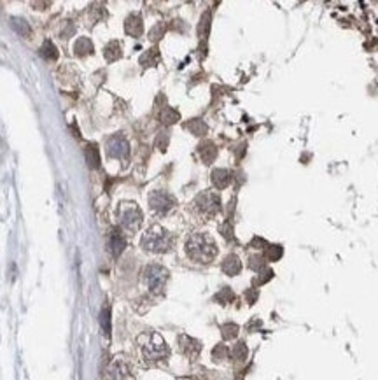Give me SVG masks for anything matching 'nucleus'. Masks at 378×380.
<instances>
[{
    "label": "nucleus",
    "mask_w": 378,
    "mask_h": 380,
    "mask_svg": "<svg viewBox=\"0 0 378 380\" xmlns=\"http://www.w3.org/2000/svg\"><path fill=\"white\" fill-rule=\"evenodd\" d=\"M263 258H259V256H256V258H250V266L252 268H261L263 266Z\"/></svg>",
    "instance_id": "obj_29"
},
{
    "label": "nucleus",
    "mask_w": 378,
    "mask_h": 380,
    "mask_svg": "<svg viewBox=\"0 0 378 380\" xmlns=\"http://www.w3.org/2000/svg\"><path fill=\"white\" fill-rule=\"evenodd\" d=\"M118 219H119V226H121L125 232L135 233L142 226L144 214H142V210L138 208V205L132 202H125L119 205L118 208Z\"/></svg>",
    "instance_id": "obj_4"
},
{
    "label": "nucleus",
    "mask_w": 378,
    "mask_h": 380,
    "mask_svg": "<svg viewBox=\"0 0 378 380\" xmlns=\"http://www.w3.org/2000/svg\"><path fill=\"white\" fill-rule=\"evenodd\" d=\"M198 151H200V156H201V159H203L205 163H212L215 159V156H217V149L212 142H203Z\"/></svg>",
    "instance_id": "obj_17"
},
{
    "label": "nucleus",
    "mask_w": 378,
    "mask_h": 380,
    "mask_svg": "<svg viewBox=\"0 0 378 380\" xmlns=\"http://www.w3.org/2000/svg\"><path fill=\"white\" fill-rule=\"evenodd\" d=\"M144 281L152 294H161L165 289V284H167L168 281V270L163 268L161 264H156V263L149 264L144 272Z\"/></svg>",
    "instance_id": "obj_6"
},
{
    "label": "nucleus",
    "mask_w": 378,
    "mask_h": 380,
    "mask_svg": "<svg viewBox=\"0 0 378 380\" xmlns=\"http://www.w3.org/2000/svg\"><path fill=\"white\" fill-rule=\"evenodd\" d=\"M231 181H233V177H231V172L226 169H215L214 172H212V182H214V186L217 189H224L228 188V186L231 184Z\"/></svg>",
    "instance_id": "obj_10"
},
{
    "label": "nucleus",
    "mask_w": 378,
    "mask_h": 380,
    "mask_svg": "<svg viewBox=\"0 0 378 380\" xmlns=\"http://www.w3.org/2000/svg\"><path fill=\"white\" fill-rule=\"evenodd\" d=\"M179 342H181V349L184 354H188L189 357H194L198 352H200V344H198L196 340H193V338L186 337V335H182L181 338H179Z\"/></svg>",
    "instance_id": "obj_13"
},
{
    "label": "nucleus",
    "mask_w": 378,
    "mask_h": 380,
    "mask_svg": "<svg viewBox=\"0 0 378 380\" xmlns=\"http://www.w3.org/2000/svg\"><path fill=\"white\" fill-rule=\"evenodd\" d=\"M247 356V349H245V344H237V347L233 349V357L238 361H243Z\"/></svg>",
    "instance_id": "obj_26"
},
{
    "label": "nucleus",
    "mask_w": 378,
    "mask_h": 380,
    "mask_svg": "<svg viewBox=\"0 0 378 380\" xmlns=\"http://www.w3.org/2000/svg\"><path fill=\"white\" fill-rule=\"evenodd\" d=\"M149 207L154 214L165 215L175 207V198L167 191H152L149 195Z\"/></svg>",
    "instance_id": "obj_7"
},
{
    "label": "nucleus",
    "mask_w": 378,
    "mask_h": 380,
    "mask_svg": "<svg viewBox=\"0 0 378 380\" xmlns=\"http://www.w3.org/2000/svg\"><path fill=\"white\" fill-rule=\"evenodd\" d=\"M93 53V44L89 39L86 37H81L79 40L76 42V55L77 57H88V55Z\"/></svg>",
    "instance_id": "obj_19"
},
{
    "label": "nucleus",
    "mask_w": 378,
    "mask_h": 380,
    "mask_svg": "<svg viewBox=\"0 0 378 380\" xmlns=\"http://www.w3.org/2000/svg\"><path fill=\"white\" fill-rule=\"evenodd\" d=\"M217 300H221V301H230V300H233V293H231L230 289H224V291H221L219 294H217Z\"/></svg>",
    "instance_id": "obj_28"
},
{
    "label": "nucleus",
    "mask_w": 378,
    "mask_h": 380,
    "mask_svg": "<svg viewBox=\"0 0 378 380\" xmlns=\"http://www.w3.org/2000/svg\"><path fill=\"white\" fill-rule=\"evenodd\" d=\"M126 377H130V371L125 361H119V359L112 361L111 366H109L105 371V380H125Z\"/></svg>",
    "instance_id": "obj_9"
},
{
    "label": "nucleus",
    "mask_w": 378,
    "mask_h": 380,
    "mask_svg": "<svg viewBox=\"0 0 378 380\" xmlns=\"http://www.w3.org/2000/svg\"><path fill=\"white\" fill-rule=\"evenodd\" d=\"M193 205L196 214H200L203 219H210L221 210V196L214 191H203L194 198Z\"/></svg>",
    "instance_id": "obj_5"
},
{
    "label": "nucleus",
    "mask_w": 378,
    "mask_h": 380,
    "mask_svg": "<svg viewBox=\"0 0 378 380\" xmlns=\"http://www.w3.org/2000/svg\"><path fill=\"white\" fill-rule=\"evenodd\" d=\"M161 121L163 123H167V125H172V123H175V121H179V113L175 109H170V107H165V111L161 113Z\"/></svg>",
    "instance_id": "obj_22"
},
{
    "label": "nucleus",
    "mask_w": 378,
    "mask_h": 380,
    "mask_svg": "<svg viewBox=\"0 0 378 380\" xmlns=\"http://www.w3.org/2000/svg\"><path fill=\"white\" fill-rule=\"evenodd\" d=\"M184 380H189V378H184Z\"/></svg>",
    "instance_id": "obj_30"
},
{
    "label": "nucleus",
    "mask_w": 378,
    "mask_h": 380,
    "mask_svg": "<svg viewBox=\"0 0 378 380\" xmlns=\"http://www.w3.org/2000/svg\"><path fill=\"white\" fill-rule=\"evenodd\" d=\"M188 128L193 133H196V135H203V133L207 132V126H205L203 123L200 121V119H193V121H191L189 125H188Z\"/></svg>",
    "instance_id": "obj_23"
},
{
    "label": "nucleus",
    "mask_w": 378,
    "mask_h": 380,
    "mask_svg": "<svg viewBox=\"0 0 378 380\" xmlns=\"http://www.w3.org/2000/svg\"><path fill=\"white\" fill-rule=\"evenodd\" d=\"M159 62V53H158V49H149L147 53L144 55V57L140 58V63L144 67H152V65H156V63Z\"/></svg>",
    "instance_id": "obj_21"
},
{
    "label": "nucleus",
    "mask_w": 378,
    "mask_h": 380,
    "mask_svg": "<svg viewBox=\"0 0 378 380\" xmlns=\"http://www.w3.org/2000/svg\"><path fill=\"white\" fill-rule=\"evenodd\" d=\"M11 27H13L14 32L18 33V35L21 37H32V28H30V25L27 23V20H23V18H11Z\"/></svg>",
    "instance_id": "obj_14"
},
{
    "label": "nucleus",
    "mask_w": 378,
    "mask_h": 380,
    "mask_svg": "<svg viewBox=\"0 0 378 380\" xmlns=\"http://www.w3.org/2000/svg\"><path fill=\"white\" fill-rule=\"evenodd\" d=\"M107 154L111 156V158L128 159V156H130V146H128V142H126L125 137H121V135L112 137V139L107 142Z\"/></svg>",
    "instance_id": "obj_8"
},
{
    "label": "nucleus",
    "mask_w": 378,
    "mask_h": 380,
    "mask_svg": "<svg viewBox=\"0 0 378 380\" xmlns=\"http://www.w3.org/2000/svg\"><path fill=\"white\" fill-rule=\"evenodd\" d=\"M172 244H174V238L172 235L159 225H154L144 233L142 237L140 245L145 249L147 252H156V254H161V252H167L172 249Z\"/></svg>",
    "instance_id": "obj_2"
},
{
    "label": "nucleus",
    "mask_w": 378,
    "mask_h": 380,
    "mask_svg": "<svg viewBox=\"0 0 378 380\" xmlns=\"http://www.w3.org/2000/svg\"><path fill=\"white\" fill-rule=\"evenodd\" d=\"M240 270H242V263H240V259H238L235 254H230L223 261V272H224V274L237 275V274H240Z\"/></svg>",
    "instance_id": "obj_15"
},
{
    "label": "nucleus",
    "mask_w": 378,
    "mask_h": 380,
    "mask_svg": "<svg viewBox=\"0 0 378 380\" xmlns=\"http://www.w3.org/2000/svg\"><path fill=\"white\" fill-rule=\"evenodd\" d=\"M208 20H210V14H205L203 20H201V27H200L201 37H205V33H208Z\"/></svg>",
    "instance_id": "obj_27"
},
{
    "label": "nucleus",
    "mask_w": 378,
    "mask_h": 380,
    "mask_svg": "<svg viewBox=\"0 0 378 380\" xmlns=\"http://www.w3.org/2000/svg\"><path fill=\"white\" fill-rule=\"evenodd\" d=\"M86 161L91 169H98L100 167V154H98V147L95 144H88L86 146Z\"/></svg>",
    "instance_id": "obj_16"
},
{
    "label": "nucleus",
    "mask_w": 378,
    "mask_h": 380,
    "mask_svg": "<svg viewBox=\"0 0 378 380\" xmlns=\"http://www.w3.org/2000/svg\"><path fill=\"white\" fill-rule=\"evenodd\" d=\"M186 252L196 263H210L217 256L215 240L207 233H193L186 242Z\"/></svg>",
    "instance_id": "obj_1"
},
{
    "label": "nucleus",
    "mask_w": 378,
    "mask_h": 380,
    "mask_svg": "<svg viewBox=\"0 0 378 380\" xmlns=\"http://www.w3.org/2000/svg\"><path fill=\"white\" fill-rule=\"evenodd\" d=\"M125 245H126V242H125V238H123L121 232H119V230H112L111 237H109V249H111L112 256L121 254Z\"/></svg>",
    "instance_id": "obj_11"
},
{
    "label": "nucleus",
    "mask_w": 378,
    "mask_h": 380,
    "mask_svg": "<svg viewBox=\"0 0 378 380\" xmlns=\"http://www.w3.org/2000/svg\"><path fill=\"white\" fill-rule=\"evenodd\" d=\"M39 55L44 60H56L58 58V49H56V46L51 40H44L42 47L39 49Z\"/></svg>",
    "instance_id": "obj_18"
},
{
    "label": "nucleus",
    "mask_w": 378,
    "mask_h": 380,
    "mask_svg": "<svg viewBox=\"0 0 378 380\" xmlns=\"http://www.w3.org/2000/svg\"><path fill=\"white\" fill-rule=\"evenodd\" d=\"M237 331H238V326L237 324H226V326H223V337L226 338H233L237 337Z\"/></svg>",
    "instance_id": "obj_25"
},
{
    "label": "nucleus",
    "mask_w": 378,
    "mask_h": 380,
    "mask_svg": "<svg viewBox=\"0 0 378 380\" xmlns=\"http://www.w3.org/2000/svg\"><path fill=\"white\" fill-rule=\"evenodd\" d=\"M125 30L128 35L132 37H138L142 33V30H144V23H142V18L138 16V14H132V16L126 20L125 23Z\"/></svg>",
    "instance_id": "obj_12"
},
{
    "label": "nucleus",
    "mask_w": 378,
    "mask_h": 380,
    "mask_svg": "<svg viewBox=\"0 0 378 380\" xmlns=\"http://www.w3.org/2000/svg\"><path fill=\"white\" fill-rule=\"evenodd\" d=\"M121 57V47H119V42H116V40H112V42H109V46L105 47V58L109 62H114V60H118Z\"/></svg>",
    "instance_id": "obj_20"
},
{
    "label": "nucleus",
    "mask_w": 378,
    "mask_h": 380,
    "mask_svg": "<svg viewBox=\"0 0 378 380\" xmlns=\"http://www.w3.org/2000/svg\"><path fill=\"white\" fill-rule=\"evenodd\" d=\"M140 347L142 354L147 361H161L165 357H168V345L165 344L161 335L158 333H147L144 337H140Z\"/></svg>",
    "instance_id": "obj_3"
},
{
    "label": "nucleus",
    "mask_w": 378,
    "mask_h": 380,
    "mask_svg": "<svg viewBox=\"0 0 378 380\" xmlns=\"http://www.w3.org/2000/svg\"><path fill=\"white\" fill-rule=\"evenodd\" d=\"M100 321H102V328L105 331V335L111 333V310L105 307L102 310V315H100Z\"/></svg>",
    "instance_id": "obj_24"
}]
</instances>
